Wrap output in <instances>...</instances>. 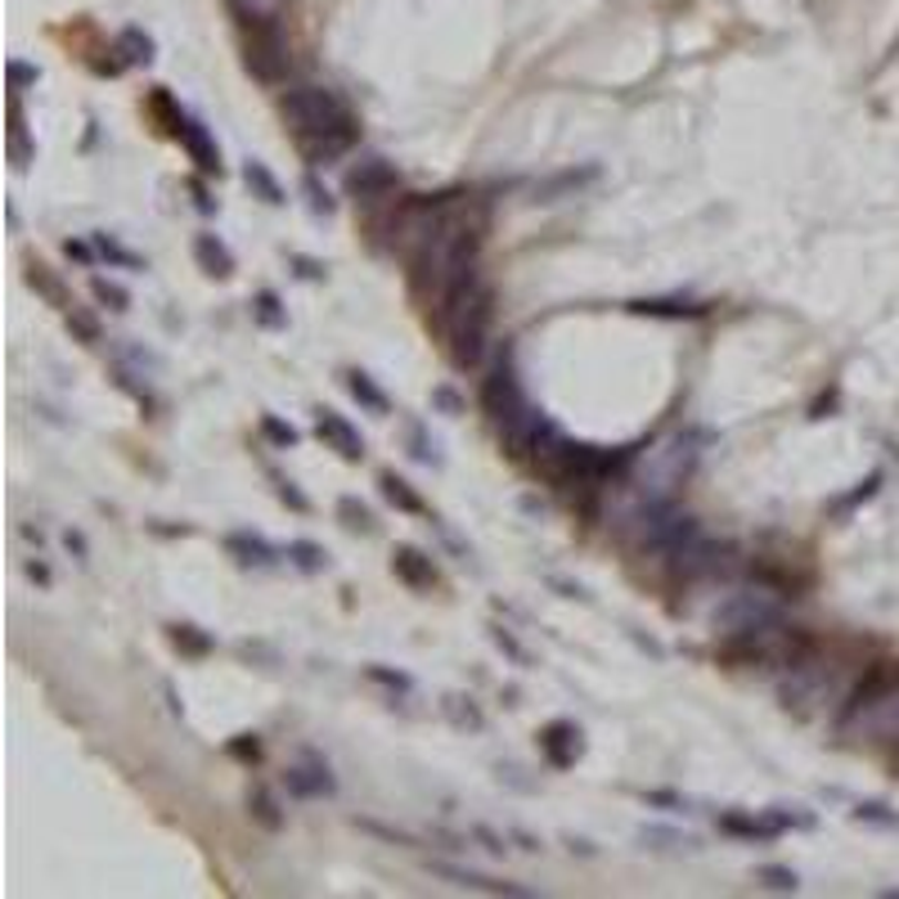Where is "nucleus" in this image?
<instances>
[{"label": "nucleus", "instance_id": "dca6fc26", "mask_svg": "<svg viewBox=\"0 0 899 899\" xmlns=\"http://www.w3.org/2000/svg\"><path fill=\"white\" fill-rule=\"evenodd\" d=\"M391 572H396L400 585L419 589V594L437 585V567H432V558H428L424 548H409V544H400V548L391 553Z\"/></svg>", "mask_w": 899, "mask_h": 899}, {"label": "nucleus", "instance_id": "c85d7f7f", "mask_svg": "<svg viewBox=\"0 0 899 899\" xmlns=\"http://www.w3.org/2000/svg\"><path fill=\"white\" fill-rule=\"evenodd\" d=\"M28 284H32V289H36V293H41L50 306H63V311L73 306V302H67V293L59 289V280H54V274H50L41 261H32V265H28Z\"/></svg>", "mask_w": 899, "mask_h": 899}, {"label": "nucleus", "instance_id": "f8f14e48", "mask_svg": "<svg viewBox=\"0 0 899 899\" xmlns=\"http://www.w3.org/2000/svg\"><path fill=\"white\" fill-rule=\"evenodd\" d=\"M315 437L328 450H337V459H347V463L365 459V437L352 428V419H342L337 409H315Z\"/></svg>", "mask_w": 899, "mask_h": 899}, {"label": "nucleus", "instance_id": "de8ad7c7", "mask_svg": "<svg viewBox=\"0 0 899 899\" xmlns=\"http://www.w3.org/2000/svg\"><path fill=\"white\" fill-rule=\"evenodd\" d=\"M432 400H437V405L450 414V419H454V414H463V405H459V396H454L450 387H437V391H432Z\"/></svg>", "mask_w": 899, "mask_h": 899}, {"label": "nucleus", "instance_id": "423d86ee", "mask_svg": "<svg viewBox=\"0 0 899 899\" xmlns=\"http://www.w3.org/2000/svg\"><path fill=\"white\" fill-rule=\"evenodd\" d=\"M504 441H509V454L548 463V459H553V450H558L567 437H563V428L553 424L544 409H535V405H531L518 424H509V428H504Z\"/></svg>", "mask_w": 899, "mask_h": 899}, {"label": "nucleus", "instance_id": "f257e3e1", "mask_svg": "<svg viewBox=\"0 0 899 899\" xmlns=\"http://www.w3.org/2000/svg\"><path fill=\"white\" fill-rule=\"evenodd\" d=\"M280 108H284V117H289V126H293V135H297V145H302L311 167L337 163L342 154H352L356 140H360L356 113L342 104L333 91H324V86H293V91H284Z\"/></svg>", "mask_w": 899, "mask_h": 899}, {"label": "nucleus", "instance_id": "20e7f679", "mask_svg": "<svg viewBox=\"0 0 899 899\" xmlns=\"http://www.w3.org/2000/svg\"><path fill=\"white\" fill-rule=\"evenodd\" d=\"M639 522H644V544L661 548L666 558H675L679 548H688V544L702 535V526L688 518L679 504H670V500H648L644 513H639Z\"/></svg>", "mask_w": 899, "mask_h": 899}, {"label": "nucleus", "instance_id": "e433bc0d", "mask_svg": "<svg viewBox=\"0 0 899 899\" xmlns=\"http://www.w3.org/2000/svg\"><path fill=\"white\" fill-rule=\"evenodd\" d=\"M855 818H859V823H877V827H899V814H890V805H881V801L855 805Z\"/></svg>", "mask_w": 899, "mask_h": 899}, {"label": "nucleus", "instance_id": "412c9836", "mask_svg": "<svg viewBox=\"0 0 899 899\" xmlns=\"http://www.w3.org/2000/svg\"><path fill=\"white\" fill-rule=\"evenodd\" d=\"M437 872L463 890H487V895H531L526 886H513V881H495V877H481V872H468V868H450V864H437Z\"/></svg>", "mask_w": 899, "mask_h": 899}, {"label": "nucleus", "instance_id": "39448f33", "mask_svg": "<svg viewBox=\"0 0 899 899\" xmlns=\"http://www.w3.org/2000/svg\"><path fill=\"white\" fill-rule=\"evenodd\" d=\"M481 409L491 414V424L504 432L509 424H518L522 414L531 409V400H526V391H522V378H518V369H513V360L509 356H500V365L491 369V378L481 383Z\"/></svg>", "mask_w": 899, "mask_h": 899}, {"label": "nucleus", "instance_id": "a19ab883", "mask_svg": "<svg viewBox=\"0 0 899 899\" xmlns=\"http://www.w3.org/2000/svg\"><path fill=\"white\" fill-rule=\"evenodd\" d=\"M760 881H765L770 890H778V895H792L801 886V877L792 868H760Z\"/></svg>", "mask_w": 899, "mask_h": 899}, {"label": "nucleus", "instance_id": "1a4fd4ad", "mask_svg": "<svg viewBox=\"0 0 899 899\" xmlns=\"http://www.w3.org/2000/svg\"><path fill=\"white\" fill-rule=\"evenodd\" d=\"M171 135L180 140V149L189 154V163L202 171V176H221L226 171V163H221V145H217V135L207 130L194 113H176V122H171Z\"/></svg>", "mask_w": 899, "mask_h": 899}, {"label": "nucleus", "instance_id": "a878e982", "mask_svg": "<svg viewBox=\"0 0 899 899\" xmlns=\"http://www.w3.org/2000/svg\"><path fill=\"white\" fill-rule=\"evenodd\" d=\"M248 814L265 827V833H280V827H284V814H280V801H274L265 787H252L248 792Z\"/></svg>", "mask_w": 899, "mask_h": 899}, {"label": "nucleus", "instance_id": "6ab92c4d", "mask_svg": "<svg viewBox=\"0 0 899 899\" xmlns=\"http://www.w3.org/2000/svg\"><path fill=\"white\" fill-rule=\"evenodd\" d=\"M194 261L202 265V274H212V280H230L234 274V252L217 234H198L194 239Z\"/></svg>", "mask_w": 899, "mask_h": 899}, {"label": "nucleus", "instance_id": "ddd939ff", "mask_svg": "<svg viewBox=\"0 0 899 899\" xmlns=\"http://www.w3.org/2000/svg\"><path fill=\"white\" fill-rule=\"evenodd\" d=\"M729 567V548L724 544H711V540H693L688 548H679L675 553V572L683 576V581H707V576H720Z\"/></svg>", "mask_w": 899, "mask_h": 899}, {"label": "nucleus", "instance_id": "ea45409f", "mask_svg": "<svg viewBox=\"0 0 899 899\" xmlns=\"http://www.w3.org/2000/svg\"><path fill=\"white\" fill-rule=\"evenodd\" d=\"M91 289H95V297H100L108 311H126V306H130V293H126L122 284H113V280H95Z\"/></svg>", "mask_w": 899, "mask_h": 899}, {"label": "nucleus", "instance_id": "0eeeda50", "mask_svg": "<svg viewBox=\"0 0 899 899\" xmlns=\"http://www.w3.org/2000/svg\"><path fill=\"white\" fill-rule=\"evenodd\" d=\"M895 693H899V661H872V666L864 670V679L850 688V702H846V711H841V724H850V720H859V715H868V711L895 702Z\"/></svg>", "mask_w": 899, "mask_h": 899}, {"label": "nucleus", "instance_id": "c9c22d12", "mask_svg": "<svg viewBox=\"0 0 899 899\" xmlns=\"http://www.w3.org/2000/svg\"><path fill=\"white\" fill-rule=\"evenodd\" d=\"M446 715L459 724V729H481V724H487V720H481V711L472 707V698H446Z\"/></svg>", "mask_w": 899, "mask_h": 899}, {"label": "nucleus", "instance_id": "473e14b6", "mask_svg": "<svg viewBox=\"0 0 899 899\" xmlns=\"http://www.w3.org/2000/svg\"><path fill=\"white\" fill-rule=\"evenodd\" d=\"M167 639L180 648V652H189V657H202V652H212V639H207L198 626H167Z\"/></svg>", "mask_w": 899, "mask_h": 899}, {"label": "nucleus", "instance_id": "72a5a7b5", "mask_svg": "<svg viewBox=\"0 0 899 899\" xmlns=\"http://www.w3.org/2000/svg\"><path fill=\"white\" fill-rule=\"evenodd\" d=\"M302 194H306V207H311L315 217H333V207H337V202H333V194L320 185V176H315V171H306V176H302Z\"/></svg>", "mask_w": 899, "mask_h": 899}, {"label": "nucleus", "instance_id": "f3484780", "mask_svg": "<svg viewBox=\"0 0 899 899\" xmlns=\"http://www.w3.org/2000/svg\"><path fill=\"white\" fill-rule=\"evenodd\" d=\"M226 548L239 558V567H274L280 558H289V553H280L274 548L265 535H252V531H234V535H226Z\"/></svg>", "mask_w": 899, "mask_h": 899}, {"label": "nucleus", "instance_id": "9d476101", "mask_svg": "<svg viewBox=\"0 0 899 899\" xmlns=\"http://www.w3.org/2000/svg\"><path fill=\"white\" fill-rule=\"evenodd\" d=\"M720 833L738 841H774L787 833V823L778 818V809H729L720 814Z\"/></svg>", "mask_w": 899, "mask_h": 899}, {"label": "nucleus", "instance_id": "4c0bfd02", "mask_svg": "<svg viewBox=\"0 0 899 899\" xmlns=\"http://www.w3.org/2000/svg\"><path fill=\"white\" fill-rule=\"evenodd\" d=\"M67 328H73L86 347H95L100 342V324H95V315H86V311H77V306H67Z\"/></svg>", "mask_w": 899, "mask_h": 899}, {"label": "nucleus", "instance_id": "37998d69", "mask_svg": "<svg viewBox=\"0 0 899 899\" xmlns=\"http://www.w3.org/2000/svg\"><path fill=\"white\" fill-rule=\"evenodd\" d=\"M491 639H495V644H500V648H504V652H509L518 666H531V652H526V648H522V644H518L509 630H500V626H495V630H491Z\"/></svg>", "mask_w": 899, "mask_h": 899}, {"label": "nucleus", "instance_id": "7ed1b4c3", "mask_svg": "<svg viewBox=\"0 0 899 899\" xmlns=\"http://www.w3.org/2000/svg\"><path fill=\"white\" fill-rule=\"evenodd\" d=\"M230 14H234V28L243 36V63H248V73L265 86L274 82H284L289 73V41L280 32V23L265 19L252 0H230Z\"/></svg>", "mask_w": 899, "mask_h": 899}, {"label": "nucleus", "instance_id": "393cba45", "mask_svg": "<svg viewBox=\"0 0 899 899\" xmlns=\"http://www.w3.org/2000/svg\"><path fill=\"white\" fill-rule=\"evenodd\" d=\"M32 140H28V122H23V104H19V95H14V104H10V158H14V167L19 171H28V163H32Z\"/></svg>", "mask_w": 899, "mask_h": 899}, {"label": "nucleus", "instance_id": "bb28decb", "mask_svg": "<svg viewBox=\"0 0 899 899\" xmlns=\"http://www.w3.org/2000/svg\"><path fill=\"white\" fill-rule=\"evenodd\" d=\"M117 54H122V67L126 63H154V41L140 32V28H126L117 36Z\"/></svg>", "mask_w": 899, "mask_h": 899}, {"label": "nucleus", "instance_id": "7c9ffc66", "mask_svg": "<svg viewBox=\"0 0 899 899\" xmlns=\"http://www.w3.org/2000/svg\"><path fill=\"white\" fill-rule=\"evenodd\" d=\"M261 437H265L274 450H293V446H297V428L284 424L280 414H261Z\"/></svg>", "mask_w": 899, "mask_h": 899}, {"label": "nucleus", "instance_id": "9b49d317", "mask_svg": "<svg viewBox=\"0 0 899 899\" xmlns=\"http://www.w3.org/2000/svg\"><path fill=\"white\" fill-rule=\"evenodd\" d=\"M396 185H400V176H396V167L387 158H365L360 167L347 171V194L356 202H378V198L396 194Z\"/></svg>", "mask_w": 899, "mask_h": 899}, {"label": "nucleus", "instance_id": "603ef678", "mask_svg": "<svg viewBox=\"0 0 899 899\" xmlns=\"http://www.w3.org/2000/svg\"><path fill=\"white\" fill-rule=\"evenodd\" d=\"M28 581H36V585H50V567H45V563H28Z\"/></svg>", "mask_w": 899, "mask_h": 899}, {"label": "nucleus", "instance_id": "09e8293b", "mask_svg": "<svg viewBox=\"0 0 899 899\" xmlns=\"http://www.w3.org/2000/svg\"><path fill=\"white\" fill-rule=\"evenodd\" d=\"M63 544L73 548L77 558H86V553H91V548H86V535H82V531H63Z\"/></svg>", "mask_w": 899, "mask_h": 899}, {"label": "nucleus", "instance_id": "3c124183", "mask_svg": "<svg viewBox=\"0 0 899 899\" xmlns=\"http://www.w3.org/2000/svg\"><path fill=\"white\" fill-rule=\"evenodd\" d=\"M63 252H67V257H77V261H91V243H73V239H67Z\"/></svg>", "mask_w": 899, "mask_h": 899}, {"label": "nucleus", "instance_id": "8fccbe9b", "mask_svg": "<svg viewBox=\"0 0 899 899\" xmlns=\"http://www.w3.org/2000/svg\"><path fill=\"white\" fill-rule=\"evenodd\" d=\"M189 189H194V202H198V212H217V202H212V198H207V189H202L198 180H194Z\"/></svg>", "mask_w": 899, "mask_h": 899}, {"label": "nucleus", "instance_id": "c756f323", "mask_svg": "<svg viewBox=\"0 0 899 899\" xmlns=\"http://www.w3.org/2000/svg\"><path fill=\"white\" fill-rule=\"evenodd\" d=\"M337 518H342V526H347V531L374 535V513H369L356 495H342V500H337Z\"/></svg>", "mask_w": 899, "mask_h": 899}, {"label": "nucleus", "instance_id": "b1692460", "mask_svg": "<svg viewBox=\"0 0 899 899\" xmlns=\"http://www.w3.org/2000/svg\"><path fill=\"white\" fill-rule=\"evenodd\" d=\"M342 378H347V391L369 409V414H387L391 409V400H387V391L365 374V369H347V374H342Z\"/></svg>", "mask_w": 899, "mask_h": 899}, {"label": "nucleus", "instance_id": "4be33fe9", "mask_svg": "<svg viewBox=\"0 0 899 899\" xmlns=\"http://www.w3.org/2000/svg\"><path fill=\"white\" fill-rule=\"evenodd\" d=\"M243 180H248V189L261 198V202H270V207H284L289 198H284V185L274 180V171L261 163V158H248L243 163Z\"/></svg>", "mask_w": 899, "mask_h": 899}, {"label": "nucleus", "instance_id": "a211bd4d", "mask_svg": "<svg viewBox=\"0 0 899 899\" xmlns=\"http://www.w3.org/2000/svg\"><path fill=\"white\" fill-rule=\"evenodd\" d=\"M630 315H648V320H702L707 302H688V297H644L626 306Z\"/></svg>", "mask_w": 899, "mask_h": 899}, {"label": "nucleus", "instance_id": "c03bdc74", "mask_svg": "<svg viewBox=\"0 0 899 899\" xmlns=\"http://www.w3.org/2000/svg\"><path fill=\"white\" fill-rule=\"evenodd\" d=\"M41 73H36V67L32 63H23V59H10V82H14V91H23L28 82H36Z\"/></svg>", "mask_w": 899, "mask_h": 899}, {"label": "nucleus", "instance_id": "a18cd8bd", "mask_svg": "<svg viewBox=\"0 0 899 899\" xmlns=\"http://www.w3.org/2000/svg\"><path fill=\"white\" fill-rule=\"evenodd\" d=\"M369 679L374 683H387V688H400V693H409V675H391V670H383V666H369Z\"/></svg>", "mask_w": 899, "mask_h": 899}, {"label": "nucleus", "instance_id": "6e6552de", "mask_svg": "<svg viewBox=\"0 0 899 899\" xmlns=\"http://www.w3.org/2000/svg\"><path fill=\"white\" fill-rule=\"evenodd\" d=\"M778 603L770 589H738L729 594V603L715 611V626H724V635H738V630H755V626H765V620H778Z\"/></svg>", "mask_w": 899, "mask_h": 899}, {"label": "nucleus", "instance_id": "58836bf2", "mask_svg": "<svg viewBox=\"0 0 899 899\" xmlns=\"http://www.w3.org/2000/svg\"><path fill=\"white\" fill-rule=\"evenodd\" d=\"M270 481H274V495H280L293 513H311V500L297 491V481H289V477H270Z\"/></svg>", "mask_w": 899, "mask_h": 899}, {"label": "nucleus", "instance_id": "2f4dec72", "mask_svg": "<svg viewBox=\"0 0 899 899\" xmlns=\"http://www.w3.org/2000/svg\"><path fill=\"white\" fill-rule=\"evenodd\" d=\"M95 252L108 261V265H122V270H145V261L135 257V252H126L113 234H95Z\"/></svg>", "mask_w": 899, "mask_h": 899}, {"label": "nucleus", "instance_id": "49530a36", "mask_svg": "<svg viewBox=\"0 0 899 899\" xmlns=\"http://www.w3.org/2000/svg\"><path fill=\"white\" fill-rule=\"evenodd\" d=\"M409 441H414V450H409L414 459H424V463H437V454H432V446H428L424 428H414V437H409Z\"/></svg>", "mask_w": 899, "mask_h": 899}, {"label": "nucleus", "instance_id": "79ce46f5", "mask_svg": "<svg viewBox=\"0 0 899 899\" xmlns=\"http://www.w3.org/2000/svg\"><path fill=\"white\" fill-rule=\"evenodd\" d=\"M230 755H234V760H248V765H257V760H261V742H257V733H239V738L230 742Z\"/></svg>", "mask_w": 899, "mask_h": 899}, {"label": "nucleus", "instance_id": "864d4df0", "mask_svg": "<svg viewBox=\"0 0 899 899\" xmlns=\"http://www.w3.org/2000/svg\"><path fill=\"white\" fill-rule=\"evenodd\" d=\"M895 765H899V724H895Z\"/></svg>", "mask_w": 899, "mask_h": 899}, {"label": "nucleus", "instance_id": "2eb2a0df", "mask_svg": "<svg viewBox=\"0 0 899 899\" xmlns=\"http://www.w3.org/2000/svg\"><path fill=\"white\" fill-rule=\"evenodd\" d=\"M540 751H544V760H548L553 770H572L576 760H581V751H585L581 729H576V724H567V720L548 724V729L540 733Z\"/></svg>", "mask_w": 899, "mask_h": 899}, {"label": "nucleus", "instance_id": "aec40b11", "mask_svg": "<svg viewBox=\"0 0 899 899\" xmlns=\"http://www.w3.org/2000/svg\"><path fill=\"white\" fill-rule=\"evenodd\" d=\"M598 180V167H572V171H553L548 180H540L535 185V198L540 202H558V198H567V194H576V189H585V185H594Z\"/></svg>", "mask_w": 899, "mask_h": 899}, {"label": "nucleus", "instance_id": "cd10ccee", "mask_svg": "<svg viewBox=\"0 0 899 899\" xmlns=\"http://www.w3.org/2000/svg\"><path fill=\"white\" fill-rule=\"evenodd\" d=\"M289 563H293L297 572L315 576V572H324V567H328V553H324L320 544H311V540H293V544H289Z\"/></svg>", "mask_w": 899, "mask_h": 899}, {"label": "nucleus", "instance_id": "f03ea898", "mask_svg": "<svg viewBox=\"0 0 899 899\" xmlns=\"http://www.w3.org/2000/svg\"><path fill=\"white\" fill-rule=\"evenodd\" d=\"M441 315H446V333H450V356H454V365H459V369H477L481 356H487L491 324H495V293H491V284L477 274V280H472L463 293H454V297L441 306Z\"/></svg>", "mask_w": 899, "mask_h": 899}, {"label": "nucleus", "instance_id": "4468645a", "mask_svg": "<svg viewBox=\"0 0 899 899\" xmlns=\"http://www.w3.org/2000/svg\"><path fill=\"white\" fill-rule=\"evenodd\" d=\"M284 787H289V796H297V801H320V796H333V792H337L328 765H324V760H315L311 751H306L302 765L284 770Z\"/></svg>", "mask_w": 899, "mask_h": 899}, {"label": "nucleus", "instance_id": "f704fd0d", "mask_svg": "<svg viewBox=\"0 0 899 899\" xmlns=\"http://www.w3.org/2000/svg\"><path fill=\"white\" fill-rule=\"evenodd\" d=\"M252 315H257V324H265V328H284V324H289V315L280 311V297H274L270 289H265V293H257Z\"/></svg>", "mask_w": 899, "mask_h": 899}, {"label": "nucleus", "instance_id": "5701e85b", "mask_svg": "<svg viewBox=\"0 0 899 899\" xmlns=\"http://www.w3.org/2000/svg\"><path fill=\"white\" fill-rule=\"evenodd\" d=\"M378 491H383V500H387L391 509H400V513H428V504L419 500V491H414L409 481L396 477V472H383V477H378Z\"/></svg>", "mask_w": 899, "mask_h": 899}]
</instances>
